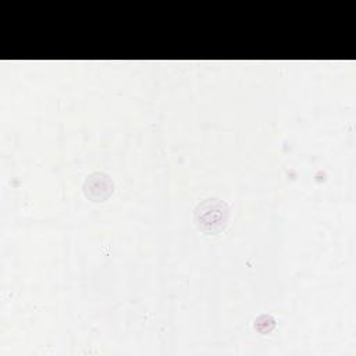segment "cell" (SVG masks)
<instances>
[{"instance_id":"1","label":"cell","mask_w":356,"mask_h":356,"mask_svg":"<svg viewBox=\"0 0 356 356\" xmlns=\"http://www.w3.org/2000/svg\"><path fill=\"white\" fill-rule=\"evenodd\" d=\"M231 207L218 197H206L193 209V222L196 228L207 235L221 234L229 221Z\"/></svg>"},{"instance_id":"2","label":"cell","mask_w":356,"mask_h":356,"mask_svg":"<svg viewBox=\"0 0 356 356\" xmlns=\"http://www.w3.org/2000/svg\"><path fill=\"white\" fill-rule=\"evenodd\" d=\"M114 192V182L107 172L93 171L82 182L83 196L95 203L106 202Z\"/></svg>"},{"instance_id":"3","label":"cell","mask_w":356,"mask_h":356,"mask_svg":"<svg viewBox=\"0 0 356 356\" xmlns=\"http://www.w3.org/2000/svg\"><path fill=\"white\" fill-rule=\"evenodd\" d=\"M277 325V320L273 314L270 313H260L257 314L253 321H252V327L254 331H257L261 335L270 334Z\"/></svg>"}]
</instances>
